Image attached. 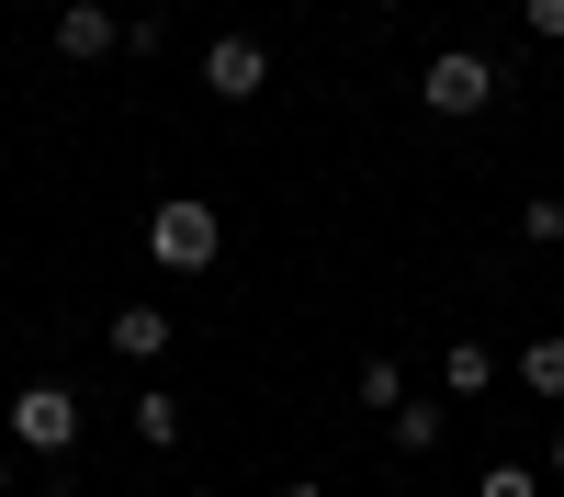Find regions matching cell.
<instances>
[{
    "instance_id": "cell-1",
    "label": "cell",
    "mask_w": 564,
    "mask_h": 497,
    "mask_svg": "<svg viewBox=\"0 0 564 497\" xmlns=\"http://www.w3.org/2000/svg\"><path fill=\"white\" fill-rule=\"evenodd\" d=\"M148 249H159V271H204V260L226 249V215H215L204 193H170V204L148 215Z\"/></svg>"
},
{
    "instance_id": "cell-2",
    "label": "cell",
    "mask_w": 564,
    "mask_h": 497,
    "mask_svg": "<svg viewBox=\"0 0 564 497\" xmlns=\"http://www.w3.org/2000/svg\"><path fill=\"white\" fill-rule=\"evenodd\" d=\"M12 441L34 452V464H57V452L79 441V385H57V374L23 385V396H12Z\"/></svg>"
},
{
    "instance_id": "cell-3",
    "label": "cell",
    "mask_w": 564,
    "mask_h": 497,
    "mask_svg": "<svg viewBox=\"0 0 564 497\" xmlns=\"http://www.w3.org/2000/svg\"><path fill=\"white\" fill-rule=\"evenodd\" d=\"M417 102H430V114H486V102H497V68L475 57V45H452V57H430Z\"/></svg>"
},
{
    "instance_id": "cell-4",
    "label": "cell",
    "mask_w": 564,
    "mask_h": 497,
    "mask_svg": "<svg viewBox=\"0 0 564 497\" xmlns=\"http://www.w3.org/2000/svg\"><path fill=\"white\" fill-rule=\"evenodd\" d=\"M204 90H215V102L271 90V45H260V34H215V45H204Z\"/></svg>"
},
{
    "instance_id": "cell-5",
    "label": "cell",
    "mask_w": 564,
    "mask_h": 497,
    "mask_svg": "<svg viewBox=\"0 0 564 497\" xmlns=\"http://www.w3.org/2000/svg\"><path fill=\"white\" fill-rule=\"evenodd\" d=\"M113 45H135V34L102 12V0H68V12H57V57H79V68H90V57H113Z\"/></svg>"
},
{
    "instance_id": "cell-6",
    "label": "cell",
    "mask_w": 564,
    "mask_h": 497,
    "mask_svg": "<svg viewBox=\"0 0 564 497\" xmlns=\"http://www.w3.org/2000/svg\"><path fill=\"white\" fill-rule=\"evenodd\" d=\"M102 339H113L124 361H159V350H170V316H159V305H113V328H102Z\"/></svg>"
},
{
    "instance_id": "cell-7",
    "label": "cell",
    "mask_w": 564,
    "mask_h": 497,
    "mask_svg": "<svg viewBox=\"0 0 564 497\" xmlns=\"http://www.w3.org/2000/svg\"><path fill=\"white\" fill-rule=\"evenodd\" d=\"M441 385H452V396H486V385H497V350H486V339H452V350H441Z\"/></svg>"
},
{
    "instance_id": "cell-8",
    "label": "cell",
    "mask_w": 564,
    "mask_h": 497,
    "mask_svg": "<svg viewBox=\"0 0 564 497\" xmlns=\"http://www.w3.org/2000/svg\"><path fill=\"white\" fill-rule=\"evenodd\" d=\"M395 452H441V407H430V396L395 407Z\"/></svg>"
},
{
    "instance_id": "cell-9",
    "label": "cell",
    "mask_w": 564,
    "mask_h": 497,
    "mask_svg": "<svg viewBox=\"0 0 564 497\" xmlns=\"http://www.w3.org/2000/svg\"><path fill=\"white\" fill-rule=\"evenodd\" d=\"M350 396H361V407H384V419H395V407H406V374H395V361H361V374H350Z\"/></svg>"
},
{
    "instance_id": "cell-10",
    "label": "cell",
    "mask_w": 564,
    "mask_h": 497,
    "mask_svg": "<svg viewBox=\"0 0 564 497\" xmlns=\"http://www.w3.org/2000/svg\"><path fill=\"white\" fill-rule=\"evenodd\" d=\"M520 385H531V396H564V339H531V350H520Z\"/></svg>"
},
{
    "instance_id": "cell-11",
    "label": "cell",
    "mask_w": 564,
    "mask_h": 497,
    "mask_svg": "<svg viewBox=\"0 0 564 497\" xmlns=\"http://www.w3.org/2000/svg\"><path fill=\"white\" fill-rule=\"evenodd\" d=\"M520 238H531V249H553V238H564V193H542V204H520Z\"/></svg>"
},
{
    "instance_id": "cell-12",
    "label": "cell",
    "mask_w": 564,
    "mask_h": 497,
    "mask_svg": "<svg viewBox=\"0 0 564 497\" xmlns=\"http://www.w3.org/2000/svg\"><path fill=\"white\" fill-rule=\"evenodd\" d=\"M475 497H542V475H531V464H486Z\"/></svg>"
},
{
    "instance_id": "cell-13",
    "label": "cell",
    "mask_w": 564,
    "mask_h": 497,
    "mask_svg": "<svg viewBox=\"0 0 564 497\" xmlns=\"http://www.w3.org/2000/svg\"><path fill=\"white\" fill-rule=\"evenodd\" d=\"M135 430H148V441L170 452V441H181V407H170V396H135Z\"/></svg>"
},
{
    "instance_id": "cell-14",
    "label": "cell",
    "mask_w": 564,
    "mask_h": 497,
    "mask_svg": "<svg viewBox=\"0 0 564 497\" xmlns=\"http://www.w3.org/2000/svg\"><path fill=\"white\" fill-rule=\"evenodd\" d=\"M531 34H564V0H531Z\"/></svg>"
},
{
    "instance_id": "cell-15",
    "label": "cell",
    "mask_w": 564,
    "mask_h": 497,
    "mask_svg": "<svg viewBox=\"0 0 564 497\" xmlns=\"http://www.w3.org/2000/svg\"><path fill=\"white\" fill-rule=\"evenodd\" d=\"M0 497H12V452H0Z\"/></svg>"
},
{
    "instance_id": "cell-16",
    "label": "cell",
    "mask_w": 564,
    "mask_h": 497,
    "mask_svg": "<svg viewBox=\"0 0 564 497\" xmlns=\"http://www.w3.org/2000/svg\"><path fill=\"white\" fill-rule=\"evenodd\" d=\"M282 497H327V486H282Z\"/></svg>"
},
{
    "instance_id": "cell-17",
    "label": "cell",
    "mask_w": 564,
    "mask_h": 497,
    "mask_svg": "<svg viewBox=\"0 0 564 497\" xmlns=\"http://www.w3.org/2000/svg\"><path fill=\"white\" fill-rule=\"evenodd\" d=\"M553 475H564V441H553Z\"/></svg>"
},
{
    "instance_id": "cell-18",
    "label": "cell",
    "mask_w": 564,
    "mask_h": 497,
    "mask_svg": "<svg viewBox=\"0 0 564 497\" xmlns=\"http://www.w3.org/2000/svg\"><path fill=\"white\" fill-rule=\"evenodd\" d=\"M23 12H34V0H23Z\"/></svg>"
}]
</instances>
